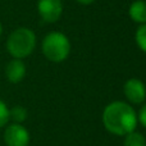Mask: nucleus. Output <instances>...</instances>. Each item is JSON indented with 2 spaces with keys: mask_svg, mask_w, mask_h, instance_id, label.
Segmentation results:
<instances>
[{
  "mask_svg": "<svg viewBox=\"0 0 146 146\" xmlns=\"http://www.w3.org/2000/svg\"><path fill=\"white\" fill-rule=\"evenodd\" d=\"M137 114L135 109L124 101H113L103 111V124L105 129L115 136H126L136 129Z\"/></svg>",
  "mask_w": 146,
  "mask_h": 146,
  "instance_id": "f257e3e1",
  "label": "nucleus"
},
{
  "mask_svg": "<svg viewBox=\"0 0 146 146\" xmlns=\"http://www.w3.org/2000/svg\"><path fill=\"white\" fill-rule=\"evenodd\" d=\"M36 46V35L27 27H19L9 35L7 50L13 59H23L33 53Z\"/></svg>",
  "mask_w": 146,
  "mask_h": 146,
  "instance_id": "f03ea898",
  "label": "nucleus"
},
{
  "mask_svg": "<svg viewBox=\"0 0 146 146\" xmlns=\"http://www.w3.org/2000/svg\"><path fill=\"white\" fill-rule=\"evenodd\" d=\"M41 49L48 60L53 63H62L71 53V42L64 33L53 31L44 37Z\"/></svg>",
  "mask_w": 146,
  "mask_h": 146,
  "instance_id": "7ed1b4c3",
  "label": "nucleus"
},
{
  "mask_svg": "<svg viewBox=\"0 0 146 146\" xmlns=\"http://www.w3.org/2000/svg\"><path fill=\"white\" fill-rule=\"evenodd\" d=\"M37 12L46 23H55L63 12L62 0H38Z\"/></svg>",
  "mask_w": 146,
  "mask_h": 146,
  "instance_id": "20e7f679",
  "label": "nucleus"
},
{
  "mask_svg": "<svg viewBox=\"0 0 146 146\" xmlns=\"http://www.w3.org/2000/svg\"><path fill=\"white\" fill-rule=\"evenodd\" d=\"M4 142L7 146H28L30 133L22 124L12 123L5 128Z\"/></svg>",
  "mask_w": 146,
  "mask_h": 146,
  "instance_id": "39448f33",
  "label": "nucleus"
},
{
  "mask_svg": "<svg viewBox=\"0 0 146 146\" xmlns=\"http://www.w3.org/2000/svg\"><path fill=\"white\" fill-rule=\"evenodd\" d=\"M123 92L131 104H141L146 99V87L139 78H129L123 86Z\"/></svg>",
  "mask_w": 146,
  "mask_h": 146,
  "instance_id": "423d86ee",
  "label": "nucleus"
},
{
  "mask_svg": "<svg viewBox=\"0 0 146 146\" xmlns=\"http://www.w3.org/2000/svg\"><path fill=\"white\" fill-rule=\"evenodd\" d=\"M5 76L10 83H19L26 76V64L22 59H13L5 67Z\"/></svg>",
  "mask_w": 146,
  "mask_h": 146,
  "instance_id": "0eeeda50",
  "label": "nucleus"
},
{
  "mask_svg": "<svg viewBox=\"0 0 146 146\" xmlns=\"http://www.w3.org/2000/svg\"><path fill=\"white\" fill-rule=\"evenodd\" d=\"M128 14L135 23L145 25L146 23V1L145 0H135L129 5Z\"/></svg>",
  "mask_w": 146,
  "mask_h": 146,
  "instance_id": "6e6552de",
  "label": "nucleus"
},
{
  "mask_svg": "<svg viewBox=\"0 0 146 146\" xmlns=\"http://www.w3.org/2000/svg\"><path fill=\"white\" fill-rule=\"evenodd\" d=\"M123 146H146V139L140 132H131L124 136Z\"/></svg>",
  "mask_w": 146,
  "mask_h": 146,
  "instance_id": "1a4fd4ad",
  "label": "nucleus"
},
{
  "mask_svg": "<svg viewBox=\"0 0 146 146\" xmlns=\"http://www.w3.org/2000/svg\"><path fill=\"white\" fill-rule=\"evenodd\" d=\"M9 119H12L14 123L21 124L27 119V110L19 105L13 106L12 109H9Z\"/></svg>",
  "mask_w": 146,
  "mask_h": 146,
  "instance_id": "9d476101",
  "label": "nucleus"
},
{
  "mask_svg": "<svg viewBox=\"0 0 146 146\" xmlns=\"http://www.w3.org/2000/svg\"><path fill=\"white\" fill-rule=\"evenodd\" d=\"M135 40H136L137 46L144 53H146V23L145 25H141L137 28L136 35H135Z\"/></svg>",
  "mask_w": 146,
  "mask_h": 146,
  "instance_id": "9b49d317",
  "label": "nucleus"
},
{
  "mask_svg": "<svg viewBox=\"0 0 146 146\" xmlns=\"http://www.w3.org/2000/svg\"><path fill=\"white\" fill-rule=\"evenodd\" d=\"M9 108L7 106V104L0 99V128L4 126H7L9 122Z\"/></svg>",
  "mask_w": 146,
  "mask_h": 146,
  "instance_id": "f8f14e48",
  "label": "nucleus"
},
{
  "mask_svg": "<svg viewBox=\"0 0 146 146\" xmlns=\"http://www.w3.org/2000/svg\"><path fill=\"white\" fill-rule=\"evenodd\" d=\"M137 121H139L140 123H141L142 126L146 128V104L142 106L141 109H140L139 115H137Z\"/></svg>",
  "mask_w": 146,
  "mask_h": 146,
  "instance_id": "ddd939ff",
  "label": "nucleus"
},
{
  "mask_svg": "<svg viewBox=\"0 0 146 146\" xmlns=\"http://www.w3.org/2000/svg\"><path fill=\"white\" fill-rule=\"evenodd\" d=\"M77 3H80V4H82V5H88V4H92L95 0H76Z\"/></svg>",
  "mask_w": 146,
  "mask_h": 146,
  "instance_id": "4468645a",
  "label": "nucleus"
},
{
  "mask_svg": "<svg viewBox=\"0 0 146 146\" xmlns=\"http://www.w3.org/2000/svg\"><path fill=\"white\" fill-rule=\"evenodd\" d=\"M1 33H3V26H1V23H0V36H1Z\"/></svg>",
  "mask_w": 146,
  "mask_h": 146,
  "instance_id": "2eb2a0df",
  "label": "nucleus"
}]
</instances>
